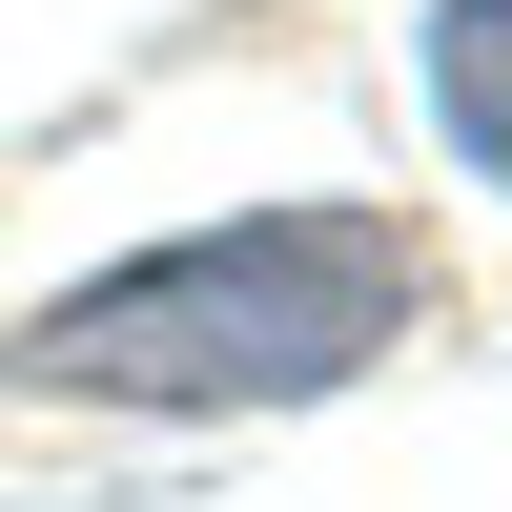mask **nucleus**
<instances>
[{
	"label": "nucleus",
	"instance_id": "nucleus-1",
	"mask_svg": "<svg viewBox=\"0 0 512 512\" xmlns=\"http://www.w3.org/2000/svg\"><path fill=\"white\" fill-rule=\"evenodd\" d=\"M390 328H431V246L390 205H267L185 226L144 267L41 308V390H144V410H246V390H349Z\"/></svg>",
	"mask_w": 512,
	"mask_h": 512
},
{
	"label": "nucleus",
	"instance_id": "nucleus-2",
	"mask_svg": "<svg viewBox=\"0 0 512 512\" xmlns=\"http://www.w3.org/2000/svg\"><path fill=\"white\" fill-rule=\"evenodd\" d=\"M431 123L472 185H512V0H431Z\"/></svg>",
	"mask_w": 512,
	"mask_h": 512
}]
</instances>
